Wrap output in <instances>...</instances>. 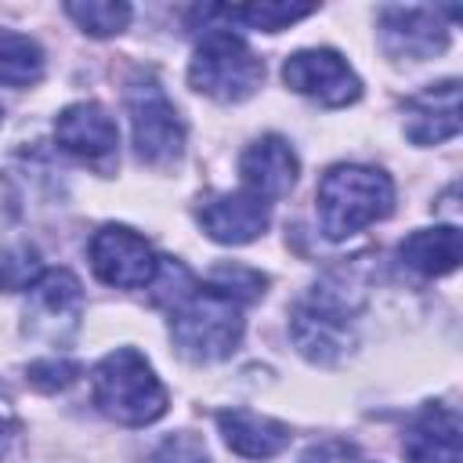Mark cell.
<instances>
[{
	"mask_svg": "<svg viewBox=\"0 0 463 463\" xmlns=\"http://www.w3.org/2000/svg\"><path fill=\"white\" fill-rule=\"evenodd\" d=\"M459 257H463V239H459L456 224L420 228L398 246V260L423 279H441V275L456 271Z\"/></svg>",
	"mask_w": 463,
	"mask_h": 463,
	"instance_id": "cell-17",
	"label": "cell"
},
{
	"mask_svg": "<svg viewBox=\"0 0 463 463\" xmlns=\"http://www.w3.org/2000/svg\"><path fill=\"white\" fill-rule=\"evenodd\" d=\"M242 304L210 282H195L170 307V336L174 347L188 362H221L242 344Z\"/></svg>",
	"mask_w": 463,
	"mask_h": 463,
	"instance_id": "cell-2",
	"label": "cell"
},
{
	"mask_svg": "<svg viewBox=\"0 0 463 463\" xmlns=\"http://www.w3.org/2000/svg\"><path fill=\"white\" fill-rule=\"evenodd\" d=\"M83 315V289L80 279L65 268L36 271V279L25 286V333L43 344H69L80 329Z\"/></svg>",
	"mask_w": 463,
	"mask_h": 463,
	"instance_id": "cell-7",
	"label": "cell"
},
{
	"mask_svg": "<svg viewBox=\"0 0 463 463\" xmlns=\"http://www.w3.org/2000/svg\"><path fill=\"white\" fill-rule=\"evenodd\" d=\"M43 76V51L25 33L0 25V87H29Z\"/></svg>",
	"mask_w": 463,
	"mask_h": 463,
	"instance_id": "cell-19",
	"label": "cell"
},
{
	"mask_svg": "<svg viewBox=\"0 0 463 463\" xmlns=\"http://www.w3.org/2000/svg\"><path fill=\"white\" fill-rule=\"evenodd\" d=\"M282 80H286V87H293L297 94H304L326 109H344L362 98V80L344 61V54L329 51V47H311V51L289 54L282 61Z\"/></svg>",
	"mask_w": 463,
	"mask_h": 463,
	"instance_id": "cell-8",
	"label": "cell"
},
{
	"mask_svg": "<svg viewBox=\"0 0 463 463\" xmlns=\"http://www.w3.org/2000/svg\"><path fill=\"white\" fill-rule=\"evenodd\" d=\"M405 134L416 145H441L459 134V80L430 83L405 101Z\"/></svg>",
	"mask_w": 463,
	"mask_h": 463,
	"instance_id": "cell-14",
	"label": "cell"
},
{
	"mask_svg": "<svg viewBox=\"0 0 463 463\" xmlns=\"http://www.w3.org/2000/svg\"><path fill=\"white\" fill-rule=\"evenodd\" d=\"M239 174H242V188L253 192V195H260L268 203V199H282L297 184L300 163H297V152L289 148L286 137L264 134V137H257L242 152Z\"/></svg>",
	"mask_w": 463,
	"mask_h": 463,
	"instance_id": "cell-13",
	"label": "cell"
},
{
	"mask_svg": "<svg viewBox=\"0 0 463 463\" xmlns=\"http://www.w3.org/2000/svg\"><path fill=\"white\" fill-rule=\"evenodd\" d=\"M445 11L434 7H387L380 11V36L394 58L423 61L449 43V25L441 22Z\"/></svg>",
	"mask_w": 463,
	"mask_h": 463,
	"instance_id": "cell-12",
	"label": "cell"
},
{
	"mask_svg": "<svg viewBox=\"0 0 463 463\" xmlns=\"http://www.w3.org/2000/svg\"><path fill=\"white\" fill-rule=\"evenodd\" d=\"M300 463H358V449L347 445V441H322V445H311Z\"/></svg>",
	"mask_w": 463,
	"mask_h": 463,
	"instance_id": "cell-24",
	"label": "cell"
},
{
	"mask_svg": "<svg viewBox=\"0 0 463 463\" xmlns=\"http://www.w3.org/2000/svg\"><path fill=\"white\" fill-rule=\"evenodd\" d=\"M459 412L452 405H423L402 438L409 463H459Z\"/></svg>",
	"mask_w": 463,
	"mask_h": 463,
	"instance_id": "cell-15",
	"label": "cell"
},
{
	"mask_svg": "<svg viewBox=\"0 0 463 463\" xmlns=\"http://www.w3.org/2000/svg\"><path fill=\"white\" fill-rule=\"evenodd\" d=\"M148 463H210L206 456V445L195 438V434H170Z\"/></svg>",
	"mask_w": 463,
	"mask_h": 463,
	"instance_id": "cell-23",
	"label": "cell"
},
{
	"mask_svg": "<svg viewBox=\"0 0 463 463\" xmlns=\"http://www.w3.org/2000/svg\"><path fill=\"white\" fill-rule=\"evenodd\" d=\"M94 405L119 427H145L166 412V387L141 351L116 347L90 373Z\"/></svg>",
	"mask_w": 463,
	"mask_h": 463,
	"instance_id": "cell-3",
	"label": "cell"
},
{
	"mask_svg": "<svg viewBox=\"0 0 463 463\" xmlns=\"http://www.w3.org/2000/svg\"><path fill=\"white\" fill-rule=\"evenodd\" d=\"M351 315H354V304L347 300V293H336L329 286L315 289L307 300L293 307V318H289L297 351L318 365H333L351 351Z\"/></svg>",
	"mask_w": 463,
	"mask_h": 463,
	"instance_id": "cell-6",
	"label": "cell"
},
{
	"mask_svg": "<svg viewBox=\"0 0 463 463\" xmlns=\"http://www.w3.org/2000/svg\"><path fill=\"white\" fill-rule=\"evenodd\" d=\"M65 14L90 36H116L130 22V4H119V0H69Z\"/></svg>",
	"mask_w": 463,
	"mask_h": 463,
	"instance_id": "cell-20",
	"label": "cell"
},
{
	"mask_svg": "<svg viewBox=\"0 0 463 463\" xmlns=\"http://www.w3.org/2000/svg\"><path fill=\"white\" fill-rule=\"evenodd\" d=\"M264 80V61L228 29H210L188 61V83L213 101H246Z\"/></svg>",
	"mask_w": 463,
	"mask_h": 463,
	"instance_id": "cell-4",
	"label": "cell"
},
{
	"mask_svg": "<svg viewBox=\"0 0 463 463\" xmlns=\"http://www.w3.org/2000/svg\"><path fill=\"white\" fill-rule=\"evenodd\" d=\"M268 203L246 188L239 192H213L199 203V224L213 242L242 246L264 235L268 228Z\"/></svg>",
	"mask_w": 463,
	"mask_h": 463,
	"instance_id": "cell-11",
	"label": "cell"
},
{
	"mask_svg": "<svg viewBox=\"0 0 463 463\" xmlns=\"http://www.w3.org/2000/svg\"><path fill=\"white\" fill-rule=\"evenodd\" d=\"M54 141L90 163V166H101L109 170L116 163V148H119V130H116V119L98 105V101H76L69 109L58 112L54 119Z\"/></svg>",
	"mask_w": 463,
	"mask_h": 463,
	"instance_id": "cell-10",
	"label": "cell"
},
{
	"mask_svg": "<svg viewBox=\"0 0 463 463\" xmlns=\"http://www.w3.org/2000/svg\"><path fill=\"white\" fill-rule=\"evenodd\" d=\"M213 289H221V293H228L232 300H239V304H250V300H260L264 297V286H268V279L260 275V271H253V268H242V264H221L210 279H206Z\"/></svg>",
	"mask_w": 463,
	"mask_h": 463,
	"instance_id": "cell-21",
	"label": "cell"
},
{
	"mask_svg": "<svg viewBox=\"0 0 463 463\" xmlns=\"http://www.w3.org/2000/svg\"><path fill=\"white\" fill-rule=\"evenodd\" d=\"M14 438H18V420H14V412H11V405L0 398V459L11 452V445H14Z\"/></svg>",
	"mask_w": 463,
	"mask_h": 463,
	"instance_id": "cell-26",
	"label": "cell"
},
{
	"mask_svg": "<svg viewBox=\"0 0 463 463\" xmlns=\"http://www.w3.org/2000/svg\"><path fill=\"white\" fill-rule=\"evenodd\" d=\"M394 210V184L383 170L362 163L329 166L318 181V221L329 239H351L354 232L383 221Z\"/></svg>",
	"mask_w": 463,
	"mask_h": 463,
	"instance_id": "cell-1",
	"label": "cell"
},
{
	"mask_svg": "<svg viewBox=\"0 0 463 463\" xmlns=\"http://www.w3.org/2000/svg\"><path fill=\"white\" fill-rule=\"evenodd\" d=\"M127 116H130V130H134V152L141 163L166 170L181 159L184 123L156 76L141 72L127 83Z\"/></svg>",
	"mask_w": 463,
	"mask_h": 463,
	"instance_id": "cell-5",
	"label": "cell"
},
{
	"mask_svg": "<svg viewBox=\"0 0 463 463\" xmlns=\"http://www.w3.org/2000/svg\"><path fill=\"white\" fill-rule=\"evenodd\" d=\"M217 427H221L224 445L232 452L246 456V459H271L289 445V427L286 423H279L271 416H260V412H250V409L217 412Z\"/></svg>",
	"mask_w": 463,
	"mask_h": 463,
	"instance_id": "cell-16",
	"label": "cell"
},
{
	"mask_svg": "<svg viewBox=\"0 0 463 463\" xmlns=\"http://www.w3.org/2000/svg\"><path fill=\"white\" fill-rule=\"evenodd\" d=\"M90 268L105 286L116 289H141L156 279L159 257L152 253L148 239L127 224H105L90 239Z\"/></svg>",
	"mask_w": 463,
	"mask_h": 463,
	"instance_id": "cell-9",
	"label": "cell"
},
{
	"mask_svg": "<svg viewBox=\"0 0 463 463\" xmlns=\"http://www.w3.org/2000/svg\"><path fill=\"white\" fill-rule=\"evenodd\" d=\"M18 210H22V206H18V192H14V184L0 174V232L18 221Z\"/></svg>",
	"mask_w": 463,
	"mask_h": 463,
	"instance_id": "cell-25",
	"label": "cell"
},
{
	"mask_svg": "<svg viewBox=\"0 0 463 463\" xmlns=\"http://www.w3.org/2000/svg\"><path fill=\"white\" fill-rule=\"evenodd\" d=\"M318 7L315 4H279V0H268V4H246V7H195L192 18H228V22H246L250 29H264V33H279L307 14H315Z\"/></svg>",
	"mask_w": 463,
	"mask_h": 463,
	"instance_id": "cell-18",
	"label": "cell"
},
{
	"mask_svg": "<svg viewBox=\"0 0 463 463\" xmlns=\"http://www.w3.org/2000/svg\"><path fill=\"white\" fill-rule=\"evenodd\" d=\"M25 376L40 391H61V387H69L80 376V365L69 362V358H40V362H33L25 369Z\"/></svg>",
	"mask_w": 463,
	"mask_h": 463,
	"instance_id": "cell-22",
	"label": "cell"
}]
</instances>
